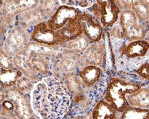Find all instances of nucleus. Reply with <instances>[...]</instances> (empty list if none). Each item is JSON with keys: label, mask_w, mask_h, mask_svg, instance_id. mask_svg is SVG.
I'll use <instances>...</instances> for the list:
<instances>
[{"label": "nucleus", "mask_w": 149, "mask_h": 119, "mask_svg": "<svg viewBox=\"0 0 149 119\" xmlns=\"http://www.w3.org/2000/svg\"><path fill=\"white\" fill-rule=\"evenodd\" d=\"M30 98L33 111L40 118H62L70 106V93L63 83L54 77H47L37 82Z\"/></svg>", "instance_id": "f257e3e1"}, {"label": "nucleus", "mask_w": 149, "mask_h": 119, "mask_svg": "<svg viewBox=\"0 0 149 119\" xmlns=\"http://www.w3.org/2000/svg\"><path fill=\"white\" fill-rule=\"evenodd\" d=\"M140 88L139 84L127 82L119 78H113L108 83L105 100L115 111L122 113L129 106L126 95L133 93Z\"/></svg>", "instance_id": "f03ea898"}, {"label": "nucleus", "mask_w": 149, "mask_h": 119, "mask_svg": "<svg viewBox=\"0 0 149 119\" xmlns=\"http://www.w3.org/2000/svg\"><path fill=\"white\" fill-rule=\"evenodd\" d=\"M6 89V99L11 101L14 104V113L16 118H34L35 115L31 103V98L27 94L23 93L16 86H13Z\"/></svg>", "instance_id": "7ed1b4c3"}, {"label": "nucleus", "mask_w": 149, "mask_h": 119, "mask_svg": "<svg viewBox=\"0 0 149 119\" xmlns=\"http://www.w3.org/2000/svg\"><path fill=\"white\" fill-rule=\"evenodd\" d=\"M94 17L104 27L113 25L120 13L115 0H95L93 5Z\"/></svg>", "instance_id": "20e7f679"}, {"label": "nucleus", "mask_w": 149, "mask_h": 119, "mask_svg": "<svg viewBox=\"0 0 149 119\" xmlns=\"http://www.w3.org/2000/svg\"><path fill=\"white\" fill-rule=\"evenodd\" d=\"M139 20L132 10L125 9L121 13L120 21L123 35L129 41L143 40L145 37V28L139 23Z\"/></svg>", "instance_id": "39448f33"}, {"label": "nucleus", "mask_w": 149, "mask_h": 119, "mask_svg": "<svg viewBox=\"0 0 149 119\" xmlns=\"http://www.w3.org/2000/svg\"><path fill=\"white\" fill-rule=\"evenodd\" d=\"M30 39L26 28L17 26L12 28L6 37L3 48L9 56L13 57L25 49Z\"/></svg>", "instance_id": "423d86ee"}, {"label": "nucleus", "mask_w": 149, "mask_h": 119, "mask_svg": "<svg viewBox=\"0 0 149 119\" xmlns=\"http://www.w3.org/2000/svg\"><path fill=\"white\" fill-rule=\"evenodd\" d=\"M57 60L52 66V70L54 74L60 77L65 75L66 73L75 71L80 63V55L73 52L64 51L63 54H58Z\"/></svg>", "instance_id": "0eeeda50"}, {"label": "nucleus", "mask_w": 149, "mask_h": 119, "mask_svg": "<svg viewBox=\"0 0 149 119\" xmlns=\"http://www.w3.org/2000/svg\"><path fill=\"white\" fill-rule=\"evenodd\" d=\"M83 35L86 36L90 42H98L103 35L102 25L94 16L90 13H83L80 14L78 17Z\"/></svg>", "instance_id": "6e6552de"}, {"label": "nucleus", "mask_w": 149, "mask_h": 119, "mask_svg": "<svg viewBox=\"0 0 149 119\" xmlns=\"http://www.w3.org/2000/svg\"><path fill=\"white\" fill-rule=\"evenodd\" d=\"M30 38L33 42L47 46H60L59 37L56 32L48 25L46 21L35 26Z\"/></svg>", "instance_id": "1a4fd4ad"}, {"label": "nucleus", "mask_w": 149, "mask_h": 119, "mask_svg": "<svg viewBox=\"0 0 149 119\" xmlns=\"http://www.w3.org/2000/svg\"><path fill=\"white\" fill-rule=\"evenodd\" d=\"M80 14V12L74 7L62 5L46 21L48 25L56 32L63 27L68 21L78 17Z\"/></svg>", "instance_id": "9d476101"}, {"label": "nucleus", "mask_w": 149, "mask_h": 119, "mask_svg": "<svg viewBox=\"0 0 149 119\" xmlns=\"http://www.w3.org/2000/svg\"><path fill=\"white\" fill-rule=\"evenodd\" d=\"M78 17L71 19L63 27L56 31L60 40V46H62L66 42L76 39L83 35Z\"/></svg>", "instance_id": "9b49d317"}, {"label": "nucleus", "mask_w": 149, "mask_h": 119, "mask_svg": "<svg viewBox=\"0 0 149 119\" xmlns=\"http://www.w3.org/2000/svg\"><path fill=\"white\" fill-rule=\"evenodd\" d=\"M105 49L101 44L89 45L80 56V62L85 66H99L102 62Z\"/></svg>", "instance_id": "f8f14e48"}, {"label": "nucleus", "mask_w": 149, "mask_h": 119, "mask_svg": "<svg viewBox=\"0 0 149 119\" xmlns=\"http://www.w3.org/2000/svg\"><path fill=\"white\" fill-rule=\"evenodd\" d=\"M25 54L28 56L31 67L38 75L47 76L49 74L51 66V57L35 52Z\"/></svg>", "instance_id": "ddd939ff"}, {"label": "nucleus", "mask_w": 149, "mask_h": 119, "mask_svg": "<svg viewBox=\"0 0 149 119\" xmlns=\"http://www.w3.org/2000/svg\"><path fill=\"white\" fill-rule=\"evenodd\" d=\"M39 0H5L1 6L4 13L11 15L37 6Z\"/></svg>", "instance_id": "4468645a"}, {"label": "nucleus", "mask_w": 149, "mask_h": 119, "mask_svg": "<svg viewBox=\"0 0 149 119\" xmlns=\"http://www.w3.org/2000/svg\"><path fill=\"white\" fill-rule=\"evenodd\" d=\"M13 60L14 65L19 71H21L23 75L27 76L34 82L40 80V75L31 67L28 56L23 51L14 56Z\"/></svg>", "instance_id": "2eb2a0df"}, {"label": "nucleus", "mask_w": 149, "mask_h": 119, "mask_svg": "<svg viewBox=\"0 0 149 119\" xmlns=\"http://www.w3.org/2000/svg\"><path fill=\"white\" fill-rule=\"evenodd\" d=\"M45 19L42 12L37 7L27 9L23 11L19 16L20 26L25 28L37 25V24L42 22Z\"/></svg>", "instance_id": "dca6fc26"}, {"label": "nucleus", "mask_w": 149, "mask_h": 119, "mask_svg": "<svg viewBox=\"0 0 149 119\" xmlns=\"http://www.w3.org/2000/svg\"><path fill=\"white\" fill-rule=\"evenodd\" d=\"M148 42L144 40H133L125 46L123 52L130 58L143 57L148 51Z\"/></svg>", "instance_id": "f3484780"}, {"label": "nucleus", "mask_w": 149, "mask_h": 119, "mask_svg": "<svg viewBox=\"0 0 149 119\" xmlns=\"http://www.w3.org/2000/svg\"><path fill=\"white\" fill-rule=\"evenodd\" d=\"M148 95L149 92L147 88H140L138 91L129 94L127 99L131 106L148 109Z\"/></svg>", "instance_id": "a211bd4d"}, {"label": "nucleus", "mask_w": 149, "mask_h": 119, "mask_svg": "<svg viewBox=\"0 0 149 119\" xmlns=\"http://www.w3.org/2000/svg\"><path fill=\"white\" fill-rule=\"evenodd\" d=\"M23 75L16 67L9 69H1L0 71V85L5 89L15 86L17 80Z\"/></svg>", "instance_id": "6ab92c4d"}, {"label": "nucleus", "mask_w": 149, "mask_h": 119, "mask_svg": "<svg viewBox=\"0 0 149 119\" xmlns=\"http://www.w3.org/2000/svg\"><path fill=\"white\" fill-rule=\"evenodd\" d=\"M78 75L84 84L90 87L99 80L101 70L96 66H86L79 71Z\"/></svg>", "instance_id": "aec40b11"}, {"label": "nucleus", "mask_w": 149, "mask_h": 119, "mask_svg": "<svg viewBox=\"0 0 149 119\" xmlns=\"http://www.w3.org/2000/svg\"><path fill=\"white\" fill-rule=\"evenodd\" d=\"M94 119H113L116 118L115 111L107 102L100 101L96 104L92 113Z\"/></svg>", "instance_id": "412c9836"}, {"label": "nucleus", "mask_w": 149, "mask_h": 119, "mask_svg": "<svg viewBox=\"0 0 149 119\" xmlns=\"http://www.w3.org/2000/svg\"><path fill=\"white\" fill-rule=\"evenodd\" d=\"M90 40L88 39L85 35L83 36L82 35L76 39L66 42L61 46L64 48V51L73 52L80 54L87 48L90 45Z\"/></svg>", "instance_id": "4be33fe9"}, {"label": "nucleus", "mask_w": 149, "mask_h": 119, "mask_svg": "<svg viewBox=\"0 0 149 119\" xmlns=\"http://www.w3.org/2000/svg\"><path fill=\"white\" fill-rule=\"evenodd\" d=\"M81 82L82 81L79 75L76 74L75 71H73L66 73L64 76L62 82L68 89L70 93L74 94L75 93L80 91Z\"/></svg>", "instance_id": "5701e85b"}, {"label": "nucleus", "mask_w": 149, "mask_h": 119, "mask_svg": "<svg viewBox=\"0 0 149 119\" xmlns=\"http://www.w3.org/2000/svg\"><path fill=\"white\" fill-rule=\"evenodd\" d=\"M60 6L59 0H39L37 7L42 12L45 19L48 20Z\"/></svg>", "instance_id": "b1692460"}, {"label": "nucleus", "mask_w": 149, "mask_h": 119, "mask_svg": "<svg viewBox=\"0 0 149 119\" xmlns=\"http://www.w3.org/2000/svg\"><path fill=\"white\" fill-rule=\"evenodd\" d=\"M123 119H147L149 118V111L146 109L129 106L122 112Z\"/></svg>", "instance_id": "393cba45"}, {"label": "nucleus", "mask_w": 149, "mask_h": 119, "mask_svg": "<svg viewBox=\"0 0 149 119\" xmlns=\"http://www.w3.org/2000/svg\"><path fill=\"white\" fill-rule=\"evenodd\" d=\"M131 10L135 14L139 20L147 21L148 19V0H141L131 8Z\"/></svg>", "instance_id": "a878e982"}, {"label": "nucleus", "mask_w": 149, "mask_h": 119, "mask_svg": "<svg viewBox=\"0 0 149 119\" xmlns=\"http://www.w3.org/2000/svg\"><path fill=\"white\" fill-rule=\"evenodd\" d=\"M34 82V81H33L27 76L22 75L17 80L15 86L23 93L31 95V92L35 84Z\"/></svg>", "instance_id": "bb28decb"}, {"label": "nucleus", "mask_w": 149, "mask_h": 119, "mask_svg": "<svg viewBox=\"0 0 149 119\" xmlns=\"http://www.w3.org/2000/svg\"><path fill=\"white\" fill-rule=\"evenodd\" d=\"M95 0H59L60 3L64 6L71 7H79L81 8H87L92 6Z\"/></svg>", "instance_id": "cd10ccee"}, {"label": "nucleus", "mask_w": 149, "mask_h": 119, "mask_svg": "<svg viewBox=\"0 0 149 119\" xmlns=\"http://www.w3.org/2000/svg\"><path fill=\"white\" fill-rule=\"evenodd\" d=\"M0 67L1 69H9L15 67L13 63V57L9 56L1 47H0Z\"/></svg>", "instance_id": "c85d7f7f"}, {"label": "nucleus", "mask_w": 149, "mask_h": 119, "mask_svg": "<svg viewBox=\"0 0 149 119\" xmlns=\"http://www.w3.org/2000/svg\"><path fill=\"white\" fill-rule=\"evenodd\" d=\"M148 64L146 63L143 64L141 67L139 69L137 73L139 75H141L142 77L145 78V80H148L149 78V72H148Z\"/></svg>", "instance_id": "c756f323"}, {"label": "nucleus", "mask_w": 149, "mask_h": 119, "mask_svg": "<svg viewBox=\"0 0 149 119\" xmlns=\"http://www.w3.org/2000/svg\"><path fill=\"white\" fill-rule=\"evenodd\" d=\"M141 0H119L120 4L125 8H131L133 7L134 4L138 3Z\"/></svg>", "instance_id": "7c9ffc66"}, {"label": "nucleus", "mask_w": 149, "mask_h": 119, "mask_svg": "<svg viewBox=\"0 0 149 119\" xmlns=\"http://www.w3.org/2000/svg\"><path fill=\"white\" fill-rule=\"evenodd\" d=\"M1 107L4 109H6V110L9 111H13L15 109V106H14V104L12 103L11 101H9L8 99L4 100V101L2 102L1 104Z\"/></svg>", "instance_id": "2f4dec72"}, {"label": "nucleus", "mask_w": 149, "mask_h": 119, "mask_svg": "<svg viewBox=\"0 0 149 119\" xmlns=\"http://www.w3.org/2000/svg\"><path fill=\"white\" fill-rule=\"evenodd\" d=\"M6 89L1 85H0V104L4 100H6Z\"/></svg>", "instance_id": "473e14b6"}, {"label": "nucleus", "mask_w": 149, "mask_h": 119, "mask_svg": "<svg viewBox=\"0 0 149 119\" xmlns=\"http://www.w3.org/2000/svg\"><path fill=\"white\" fill-rule=\"evenodd\" d=\"M3 15V13H2V10H1V7H0V19H1V17Z\"/></svg>", "instance_id": "72a5a7b5"}, {"label": "nucleus", "mask_w": 149, "mask_h": 119, "mask_svg": "<svg viewBox=\"0 0 149 119\" xmlns=\"http://www.w3.org/2000/svg\"><path fill=\"white\" fill-rule=\"evenodd\" d=\"M2 4H3V0H0V7H1Z\"/></svg>", "instance_id": "f704fd0d"}, {"label": "nucleus", "mask_w": 149, "mask_h": 119, "mask_svg": "<svg viewBox=\"0 0 149 119\" xmlns=\"http://www.w3.org/2000/svg\"><path fill=\"white\" fill-rule=\"evenodd\" d=\"M1 67H0V71H1Z\"/></svg>", "instance_id": "c9c22d12"}]
</instances>
